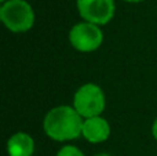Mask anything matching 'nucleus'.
<instances>
[{
    "label": "nucleus",
    "mask_w": 157,
    "mask_h": 156,
    "mask_svg": "<svg viewBox=\"0 0 157 156\" xmlns=\"http://www.w3.org/2000/svg\"><path fill=\"white\" fill-rule=\"evenodd\" d=\"M73 108L81 118H95L101 116L105 109V96L99 86L94 83L83 84L75 93Z\"/></svg>",
    "instance_id": "3"
},
{
    "label": "nucleus",
    "mask_w": 157,
    "mask_h": 156,
    "mask_svg": "<svg viewBox=\"0 0 157 156\" xmlns=\"http://www.w3.org/2000/svg\"><path fill=\"white\" fill-rule=\"evenodd\" d=\"M125 2H130V3H138V2H144V0H125Z\"/></svg>",
    "instance_id": "10"
},
{
    "label": "nucleus",
    "mask_w": 157,
    "mask_h": 156,
    "mask_svg": "<svg viewBox=\"0 0 157 156\" xmlns=\"http://www.w3.org/2000/svg\"><path fill=\"white\" fill-rule=\"evenodd\" d=\"M0 18L11 32H26L35 24V13L25 0H7L0 7Z\"/></svg>",
    "instance_id": "2"
},
{
    "label": "nucleus",
    "mask_w": 157,
    "mask_h": 156,
    "mask_svg": "<svg viewBox=\"0 0 157 156\" xmlns=\"http://www.w3.org/2000/svg\"><path fill=\"white\" fill-rule=\"evenodd\" d=\"M0 2H2V3H3V4H4V3H6V2H7V0H0Z\"/></svg>",
    "instance_id": "12"
},
{
    "label": "nucleus",
    "mask_w": 157,
    "mask_h": 156,
    "mask_svg": "<svg viewBox=\"0 0 157 156\" xmlns=\"http://www.w3.org/2000/svg\"><path fill=\"white\" fill-rule=\"evenodd\" d=\"M152 133H153V137L157 140V119L155 120V123H153V127H152Z\"/></svg>",
    "instance_id": "9"
},
{
    "label": "nucleus",
    "mask_w": 157,
    "mask_h": 156,
    "mask_svg": "<svg viewBox=\"0 0 157 156\" xmlns=\"http://www.w3.org/2000/svg\"><path fill=\"white\" fill-rule=\"evenodd\" d=\"M84 120L73 107L52 108L46 115L43 127L46 134L55 141H71L83 133Z\"/></svg>",
    "instance_id": "1"
},
{
    "label": "nucleus",
    "mask_w": 157,
    "mask_h": 156,
    "mask_svg": "<svg viewBox=\"0 0 157 156\" xmlns=\"http://www.w3.org/2000/svg\"><path fill=\"white\" fill-rule=\"evenodd\" d=\"M77 10L86 22L105 25L114 15L113 0H77Z\"/></svg>",
    "instance_id": "5"
},
{
    "label": "nucleus",
    "mask_w": 157,
    "mask_h": 156,
    "mask_svg": "<svg viewBox=\"0 0 157 156\" xmlns=\"http://www.w3.org/2000/svg\"><path fill=\"white\" fill-rule=\"evenodd\" d=\"M95 156H110V155H108V154H99V155H95Z\"/></svg>",
    "instance_id": "11"
},
{
    "label": "nucleus",
    "mask_w": 157,
    "mask_h": 156,
    "mask_svg": "<svg viewBox=\"0 0 157 156\" xmlns=\"http://www.w3.org/2000/svg\"><path fill=\"white\" fill-rule=\"evenodd\" d=\"M35 151V141L26 133H15L7 142V152L10 156H32Z\"/></svg>",
    "instance_id": "7"
},
{
    "label": "nucleus",
    "mask_w": 157,
    "mask_h": 156,
    "mask_svg": "<svg viewBox=\"0 0 157 156\" xmlns=\"http://www.w3.org/2000/svg\"><path fill=\"white\" fill-rule=\"evenodd\" d=\"M71 44L78 51L90 53L102 44L103 33L101 28L91 22H81L75 25L69 32Z\"/></svg>",
    "instance_id": "4"
},
{
    "label": "nucleus",
    "mask_w": 157,
    "mask_h": 156,
    "mask_svg": "<svg viewBox=\"0 0 157 156\" xmlns=\"http://www.w3.org/2000/svg\"><path fill=\"white\" fill-rule=\"evenodd\" d=\"M57 156H84L83 152L73 145H65L59 149Z\"/></svg>",
    "instance_id": "8"
},
{
    "label": "nucleus",
    "mask_w": 157,
    "mask_h": 156,
    "mask_svg": "<svg viewBox=\"0 0 157 156\" xmlns=\"http://www.w3.org/2000/svg\"><path fill=\"white\" fill-rule=\"evenodd\" d=\"M81 135L92 144L102 142V141L108 140L109 135H110V126L106 122V119L101 118V116L86 119L83 124Z\"/></svg>",
    "instance_id": "6"
}]
</instances>
